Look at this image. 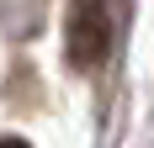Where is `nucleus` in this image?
Returning a JSON list of instances; mask_svg holds the SVG:
<instances>
[{"mask_svg": "<svg viewBox=\"0 0 154 148\" xmlns=\"http://www.w3.org/2000/svg\"><path fill=\"white\" fill-rule=\"evenodd\" d=\"M122 0H69L64 11V58L75 74H96L117 48Z\"/></svg>", "mask_w": 154, "mask_h": 148, "instance_id": "obj_1", "label": "nucleus"}, {"mask_svg": "<svg viewBox=\"0 0 154 148\" xmlns=\"http://www.w3.org/2000/svg\"><path fill=\"white\" fill-rule=\"evenodd\" d=\"M0 148H27V143H21V138H0Z\"/></svg>", "mask_w": 154, "mask_h": 148, "instance_id": "obj_2", "label": "nucleus"}]
</instances>
